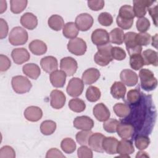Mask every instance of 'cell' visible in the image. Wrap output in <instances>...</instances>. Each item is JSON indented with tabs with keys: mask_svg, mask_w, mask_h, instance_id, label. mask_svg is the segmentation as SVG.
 I'll use <instances>...</instances> for the list:
<instances>
[{
	"mask_svg": "<svg viewBox=\"0 0 158 158\" xmlns=\"http://www.w3.org/2000/svg\"><path fill=\"white\" fill-rule=\"evenodd\" d=\"M98 52L94 57V62L100 66L107 65L112 60L111 51L112 46L110 43L97 46Z\"/></svg>",
	"mask_w": 158,
	"mask_h": 158,
	"instance_id": "obj_1",
	"label": "cell"
},
{
	"mask_svg": "<svg viewBox=\"0 0 158 158\" xmlns=\"http://www.w3.org/2000/svg\"><path fill=\"white\" fill-rule=\"evenodd\" d=\"M139 77L142 89L146 91L154 90L157 85V80L152 71L148 69H142L139 70Z\"/></svg>",
	"mask_w": 158,
	"mask_h": 158,
	"instance_id": "obj_2",
	"label": "cell"
},
{
	"mask_svg": "<svg viewBox=\"0 0 158 158\" xmlns=\"http://www.w3.org/2000/svg\"><path fill=\"white\" fill-rule=\"evenodd\" d=\"M28 38L27 31L20 27L13 28L9 35V41L13 46H20L25 44Z\"/></svg>",
	"mask_w": 158,
	"mask_h": 158,
	"instance_id": "obj_3",
	"label": "cell"
},
{
	"mask_svg": "<svg viewBox=\"0 0 158 158\" xmlns=\"http://www.w3.org/2000/svg\"><path fill=\"white\" fill-rule=\"evenodd\" d=\"M14 91L18 94H23L30 91L32 87L31 81L25 77L17 75L13 77L11 81Z\"/></svg>",
	"mask_w": 158,
	"mask_h": 158,
	"instance_id": "obj_4",
	"label": "cell"
},
{
	"mask_svg": "<svg viewBox=\"0 0 158 158\" xmlns=\"http://www.w3.org/2000/svg\"><path fill=\"white\" fill-rule=\"evenodd\" d=\"M136 34L135 32L128 31L124 35L123 42L130 56L133 54L141 53L142 51V46H139L136 40Z\"/></svg>",
	"mask_w": 158,
	"mask_h": 158,
	"instance_id": "obj_5",
	"label": "cell"
},
{
	"mask_svg": "<svg viewBox=\"0 0 158 158\" xmlns=\"http://www.w3.org/2000/svg\"><path fill=\"white\" fill-rule=\"evenodd\" d=\"M67 49L70 52L76 56L83 55L87 49L86 42L81 38H75L69 40Z\"/></svg>",
	"mask_w": 158,
	"mask_h": 158,
	"instance_id": "obj_6",
	"label": "cell"
},
{
	"mask_svg": "<svg viewBox=\"0 0 158 158\" xmlns=\"http://www.w3.org/2000/svg\"><path fill=\"white\" fill-rule=\"evenodd\" d=\"M84 89V83L77 77L72 78L69 81L66 90L70 96L78 97L80 96Z\"/></svg>",
	"mask_w": 158,
	"mask_h": 158,
	"instance_id": "obj_7",
	"label": "cell"
},
{
	"mask_svg": "<svg viewBox=\"0 0 158 158\" xmlns=\"http://www.w3.org/2000/svg\"><path fill=\"white\" fill-rule=\"evenodd\" d=\"M155 1L151 0H134L133 4V12L135 16L138 18H142L146 15L147 10Z\"/></svg>",
	"mask_w": 158,
	"mask_h": 158,
	"instance_id": "obj_8",
	"label": "cell"
},
{
	"mask_svg": "<svg viewBox=\"0 0 158 158\" xmlns=\"http://www.w3.org/2000/svg\"><path fill=\"white\" fill-rule=\"evenodd\" d=\"M60 68L67 76L73 75L78 68L77 62L72 57H65L60 60Z\"/></svg>",
	"mask_w": 158,
	"mask_h": 158,
	"instance_id": "obj_9",
	"label": "cell"
},
{
	"mask_svg": "<svg viewBox=\"0 0 158 158\" xmlns=\"http://www.w3.org/2000/svg\"><path fill=\"white\" fill-rule=\"evenodd\" d=\"M75 23L79 30L86 31L91 28L93 24V18L89 14L82 13L77 16Z\"/></svg>",
	"mask_w": 158,
	"mask_h": 158,
	"instance_id": "obj_10",
	"label": "cell"
},
{
	"mask_svg": "<svg viewBox=\"0 0 158 158\" xmlns=\"http://www.w3.org/2000/svg\"><path fill=\"white\" fill-rule=\"evenodd\" d=\"M135 151V148L131 141L127 139H122L118 141L117 147V153L120 154L118 157H130V154H131Z\"/></svg>",
	"mask_w": 158,
	"mask_h": 158,
	"instance_id": "obj_11",
	"label": "cell"
},
{
	"mask_svg": "<svg viewBox=\"0 0 158 158\" xmlns=\"http://www.w3.org/2000/svg\"><path fill=\"white\" fill-rule=\"evenodd\" d=\"M66 101L64 93L58 89L52 90L50 94V104L56 109H60L64 107Z\"/></svg>",
	"mask_w": 158,
	"mask_h": 158,
	"instance_id": "obj_12",
	"label": "cell"
},
{
	"mask_svg": "<svg viewBox=\"0 0 158 158\" xmlns=\"http://www.w3.org/2000/svg\"><path fill=\"white\" fill-rule=\"evenodd\" d=\"M91 41L97 46L107 44L109 42V34L104 29H96L91 34Z\"/></svg>",
	"mask_w": 158,
	"mask_h": 158,
	"instance_id": "obj_13",
	"label": "cell"
},
{
	"mask_svg": "<svg viewBox=\"0 0 158 158\" xmlns=\"http://www.w3.org/2000/svg\"><path fill=\"white\" fill-rule=\"evenodd\" d=\"M106 136L101 133H92L89 136L88 141V144L89 145V147L93 151L98 152H104L102 146V143L103 139Z\"/></svg>",
	"mask_w": 158,
	"mask_h": 158,
	"instance_id": "obj_14",
	"label": "cell"
},
{
	"mask_svg": "<svg viewBox=\"0 0 158 158\" xmlns=\"http://www.w3.org/2000/svg\"><path fill=\"white\" fill-rule=\"evenodd\" d=\"M122 82L128 86H133L136 85L138 81V75L131 70L124 69L120 75Z\"/></svg>",
	"mask_w": 158,
	"mask_h": 158,
	"instance_id": "obj_15",
	"label": "cell"
},
{
	"mask_svg": "<svg viewBox=\"0 0 158 158\" xmlns=\"http://www.w3.org/2000/svg\"><path fill=\"white\" fill-rule=\"evenodd\" d=\"M73 126L78 130H91L94 127V121L86 115L78 116L74 119Z\"/></svg>",
	"mask_w": 158,
	"mask_h": 158,
	"instance_id": "obj_16",
	"label": "cell"
},
{
	"mask_svg": "<svg viewBox=\"0 0 158 158\" xmlns=\"http://www.w3.org/2000/svg\"><path fill=\"white\" fill-rule=\"evenodd\" d=\"M116 131L122 139H128L133 136L135 131V127L130 123L122 122L118 123Z\"/></svg>",
	"mask_w": 158,
	"mask_h": 158,
	"instance_id": "obj_17",
	"label": "cell"
},
{
	"mask_svg": "<svg viewBox=\"0 0 158 158\" xmlns=\"http://www.w3.org/2000/svg\"><path fill=\"white\" fill-rule=\"evenodd\" d=\"M11 56L14 63L18 65L22 64L30 58L28 51L23 48L14 49L11 52Z\"/></svg>",
	"mask_w": 158,
	"mask_h": 158,
	"instance_id": "obj_18",
	"label": "cell"
},
{
	"mask_svg": "<svg viewBox=\"0 0 158 158\" xmlns=\"http://www.w3.org/2000/svg\"><path fill=\"white\" fill-rule=\"evenodd\" d=\"M93 112L95 118L99 122H105L110 116V112L109 109L102 102L95 105Z\"/></svg>",
	"mask_w": 158,
	"mask_h": 158,
	"instance_id": "obj_19",
	"label": "cell"
},
{
	"mask_svg": "<svg viewBox=\"0 0 158 158\" xmlns=\"http://www.w3.org/2000/svg\"><path fill=\"white\" fill-rule=\"evenodd\" d=\"M41 68L47 73H51L58 68V62L54 56H46L43 57L40 61Z\"/></svg>",
	"mask_w": 158,
	"mask_h": 158,
	"instance_id": "obj_20",
	"label": "cell"
},
{
	"mask_svg": "<svg viewBox=\"0 0 158 158\" xmlns=\"http://www.w3.org/2000/svg\"><path fill=\"white\" fill-rule=\"evenodd\" d=\"M67 75L62 70H56L50 73L49 80L52 85L56 88H62L64 86Z\"/></svg>",
	"mask_w": 158,
	"mask_h": 158,
	"instance_id": "obj_21",
	"label": "cell"
},
{
	"mask_svg": "<svg viewBox=\"0 0 158 158\" xmlns=\"http://www.w3.org/2000/svg\"><path fill=\"white\" fill-rule=\"evenodd\" d=\"M20 23L25 28L32 30L37 27L38 19L33 14L26 12L21 16Z\"/></svg>",
	"mask_w": 158,
	"mask_h": 158,
	"instance_id": "obj_22",
	"label": "cell"
},
{
	"mask_svg": "<svg viewBox=\"0 0 158 158\" xmlns=\"http://www.w3.org/2000/svg\"><path fill=\"white\" fill-rule=\"evenodd\" d=\"M43 116L42 110L37 106H29L24 111L25 118L30 122H37Z\"/></svg>",
	"mask_w": 158,
	"mask_h": 158,
	"instance_id": "obj_23",
	"label": "cell"
},
{
	"mask_svg": "<svg viewBox=\"0 0 158 158\" xmlns=\"http://www.w3.org/2000/svg\"><path fill=\"white\" fill-rule=\"evenodd\" d=\"M100 75V72L97 69H88L82 74V81L85 85L93 84L99 79Z\"/></svg>",
	"mask_w": 158,
	"mask_h": 158,
	"instance_id": "obj_24",
	"label": "cell"
},
{
	"mask_svg": "<svg viewBox=\"0 0 158 158\" xmlns=\"http://www.w3.org/2000/svg\"><path fill=\"white\" fill-rule=\"evenodd\" d=\"M118 141L112 136L105 137L103 139L102 146L104 151L109 154H115L117 153V147Z\"/></svg>",
	"mask_w": 158,
	"mask_h": 158,
	"instance_id": "obj_25",
	"label": "cell"
},
{
	"mask_svg": "<svg viewBox=\"0 0 158 158\" xmlns=\"http://www.w3.org/2000/svg\"><path fill=\"white\" fill-rule=\"evenodd\" d=\"M22 71L25 75L33 80H36L41 73L40 67L34 63L25 64L22 67Z\"/></svg>",
	"mask_w": 158,
	"mask_h": 158,
	"instance_id": "obj_26",
	"label": "cell"
},
{
	"mask_svg": "<svg viewBox=\"0 0 158 158\" xmlns=\"http://www.w3.org/2000/svg\"><path fill=\"white\" fill-rule=\"evenodd\" d=\"M30 51L36 56H41L47 51V46L44 42L40 40L32 41L28 45Z\"/></svg>",
	"mask_w": 158,
	"mask_h": 158,
	"instance_id": "obj_27",
	"label": "cell"
},
{
	"mask_svg": "<svg viewBox=\"0 0 158 158\" xmlns=\"http://www.w3.org/2000/svg\"><path fill=\"white\" fill-rule=\"evenodd\" d=\"M127 88L125 85L120 81H115L110 88V94L117 99L124 98Z\"/></svg>",
	"mask_w": 158,
	"mask_h": 158,
	"instance_id": "obj_28",
	"label": "cell"
},
{
	"mask_svg": "<svg viewBox=\"0 0 158 158\" xmlns=\"http://www.w3.org/2000/svg\"><path fill=\"white\" fill-rule=\"evenodd\" d=\"M135 17L133 7L130 5H123L120 8L117 18L125 21H132Z\"/></svg>",
	"mask_w": 158,
	"mask_h": 158,
	"instance_id": "obj_29",
	"label": "cell"
},
{
	"mask_svg": "<svg viewBox=\"0 0 158 158\" xmlns=\"http://www.w3.org/2000/svg\"><path fill=\"white\" fill-rule=\"evenodd\" d=\"M144 65H152L157 66V52L152 49H148L144 51L142 53Z\"/></svg>",
	"mask_w": 158,
	"mask_h": 158,
	"instance_id": "obj_30",
	"label": "cell"
},
{
	"mask_svg": "<svg viewBox=\"0 0 158 158\" xmlns=\"http://www.w3.org/2000/svg\"><path fill=\"white\" fill-rule=\"evenodd\" d=\"M78 32L79 30L74 22H67L63 27L62 33L67 38L73 39L76 38L78 34Z\"/></svg>",
	"mask_w": 158,
	"mask_h": 158,
	"instance_id": "obj_31",
	"label": "cell"
},
{
	"mask_svg": "<svg viewBox=\"0 0 158 158\" xmlns=\"http://www.w3.org/2000/svg\"><path fill=\"white\" fill-rule=\"evenodd\" d=\"M48 23L49 27L54 31L60 30L65 25L63 18L57 14L52 15L49 18Z\"/></svg>",
	"mask_w": 158,
	"mask_h": 158,
	"instance_id": "obj_32",
	"label": "cell"
},
{
	"mask_svg": "<svg viewBox=\"0 0 158 158\" xmlns=\"http://www.w3.org/2000/svg\"><path fill=\"white\" fill-rule=\"evenodd\" d=\"M124 32L119 28H115L109 33V41L116 44H122L124 40Z\"/></svg>",
	"mask_w": 158,
	"mask_h": 158,
	"instance_id": "obj_33",
	"label": "cell"
},
{
	"mask_svg": "<svg viewBox=\"0 0 158 158\" xmlns=\"http://www.w3.org/2000/svg\"><path fill=\"white\" fill-rule=\"evenodd\" d=\"M113 110L116 115L120 118L128 117L130 113V107L125 103H117L113 107Z\"/></svg>",
	"mask_w": 158,
	"mask_h": 158,
	"instance_id": "obj_34",
	"label": "cell"
},
{
	"mask_svg": "<svg viewBox=\"0 0 158 158\" xmlns=\"http://www.w3.org/2000/svg\"><path fill=\"white\" fill-rule=\"evenodd\" d=\"M130 65L132 69L138 70L144 65L143 58L141 53L133 54L130 56Z\"/></svg>",
	"mask_w": 158,
	"mask_h": 158,
	"instance_id": "obj_35",
	"label": "cell"
},
{
	"mask_svg": "<svg viewBox=\"0 0 158 158\" xmlns=\"http://www.w3.org/2000/svg\"><path fill=\"white\" fill-rule=\"evenodd\" d=\"M101 91L94 86H89L86 91V98L89 102H94L98 101L101 98Z\"/></svg>",
	"mask_w": 158,
	"mask_h": 158,
	"instance_id": "obj_36",
	"label": "cell"
},
{
	"mask_svg": "<svg viewBox=\"0 0 158 158\" xmlns=\"http://www.w3.org/2000/svg\"><path fill=\"white\" fill-rule=\"evenodd\" d=\"M56 129V123L52 120H44L40 125V131L44 135H52Z\"/></svg>",
	"mask_w": 158,
	"mask_h": 158,
	"instance_id": "obj_37",
	"label": "cell"
},
{
	"mask_svg": "<svg viewBox=\"0 0 158 158\" xmlns=\"http://www.w3.org/2000/svg\"><path fill=\"white\" fill-rule=\"evenodd\" d=\"M69 107L71 110L75 112H81L85 110L86 104L83 100L79 98H73L69 101Z\"/></svg>",
	"mask_w": 158,
	"mask_h": 158,
	"instance_id": "obj_38",
	"label": "cell"
},
{
	"mask_svg": "<svg viewBox=\"0 0 158 158\" xmlns=\"http://www.w3.org/2000/svg\"><path fill=\"white\" fill-rule=\"evenodd\" d=\"M60 147L65 153L71 154L75 151L77 146L73 139L70 138H66L61 141Z\"/></svg>",
	"mask_w": 158,
	"mask_h": 158,
	"instance_id": "obj_39",
	"label": "cell"
},
{
	"mask_svg": "<svg viewBox=\"0 0 158 158\" xmlns=\"http://www.w3.org/2000/svg\"><path fill=\"white\" fill-rule=\"evenodd\" d=\"M10 10L14 14H20L27 7L28 1L27 0H11Z\"/></svg>",
	"mask_w": 158,
	"mask_h": 158,
	"instance_id": "obj_40",
	"label": "cell"
},
{
	"mask_svg": "<svg viewBox=\"0 0 158 158\" xmlns=\"http://www.w3.org/2000/svg\"><path fill=\"white\" fill-rule=\"evenodd\" d=\"M135 144L136 148L143 151L146 149L150 144V139L148 136L144 135H138L135 138Z\"/></svg>",
	"mask_w": 158,
	"mask_h": 158,
	"instance_id": "obj_41",
	"label": "cell"
},
{
	"mask_svg": "<svg viewBox=\"0 0 158 158\" xmlns=\"http://www.w3.org/2000/svg\"><path fill=\"white\" fill-rule=\"evenodd\" d=\"M93 133L91 130H82L76 135V140L77 143L81 146H86L89 136Z\"/></svg>",
	"mask_w": 158,
	"mask_h": 158,
	"instance_id": "obj_42",
	"label": "cell"
},
{
	"mask_svg": "<svg viewBox=\"0 0 158 158\" xmlns=\"http://www.w3.org/2000/svg\"><path fill=\"white\" fill-rule=\"evenodd\" d=\"M120 122L114 118H109L103 123V128L105 131L108 133H115L117 130V127Z\"/></svg>",
	"mask_w": 158,
	"mask_h": 158,
	"instance_id": "obj_43",
	"label": "cell"
},
{
	"mask_svg": "<svg viewBox=\"0 0 158 158\" xmlns=\"http://www.w3.org/2000/svg\"><path fill=\"white\" fill-rule=\"evenodd\" d=\"M141 98V96L140 92L137 89H130L127 93V101L130 104L132 105L138 103L140 101Z\"/></svg>",
	"mask_w": 158,
	"mask_h": 158,
	"instance_id": "obj_44",
	"label": "cell"
},
{
	"mask_svg": "<svg viewBox=\"0 0 158 158\" xmlns=\"http://www.w3.org/2000/svg\"><path fill=\"white\" fill-rule=\"evenodd\" d=\"M98 20L101 25L105 27L110 26L113 22L112 16L110 14L106 12L101 13L98 17Z\"/></svg>",
	"mask_w": 158,
	"mask_h": 158,
	"instance_id": "obj_45",
	"label": "cell"
},
{
	"mask_svg": "<svg viewBox=\"0 0 158 158\" xmlns=\"http://www.w3.org/2000/svg\"><path fill=\"white\" fill-rule=\"evenodd\" d=\"M136 40L137 43L142 46H147L151 43V36L150 34L148 33H139L136 34Z\"/></svg>",
	"mask_w": 158,
	"mask_h": 158,
	"instance_id": "obj_46",
	"label": "cell"
},
{
	"mask_svg": "<svg viewBox=\"0 0 158 158\" xmlns=\"http://www.w3.org/2000/svg\"><path fill=\"white\" fill-rule=\"evenodd\" d=\"M137 30L140 31V33H144L150 27V22L146 17L139 18L136 23Z\"/></svg>",
	"mask_w": 158,
	"mask_h": 158,
	"instance_id": "obj_47",
	"label": "cell"
},
{
	"mask_svg": "<svg viewBox=\"0 0 158 158\" xmlns=\"http://www.w3.org/2000/svg\"><path fill=\"white\" fill-rule=\"evenodd\" d=\"M111 55L112 59L116 60H122L126 57L125 51L122 48L117 46L112 47Z\"/></svg>",
	"mask_w": 158,
	"mask_h": 158,
	"instance_id": "obj_48",
	"label": "cell"
},
{
	"mask_svg": "<svg viewBox=\"0 0 158 158\" xmlns=\"http://www.w3.org/2000/svg\"><path fill=\"white\" fill-rule=\"evenodd\" d=\"M15 152L10 146H4L0 149V158H14Z\"/></svg>",
	"mask_w": 158,
	"mask_h": 158,
	"instance_id": "obj_49",
	"label": "cell"
},
{
	"mask_svg": "<svg viewBox=\"0 0 158 158\" xmlns=\"http://www.w3.org/2000/svg\"><path fill=\"white\" fill-rule=\"evenodd\" d=\"M78 157L80 158H92L93 152L92 149L86 146H81L77 151Z\"/></svg>",
	"mask_w": 158,
	"mask_h": 158,
	"instance_id": "obj_50",
	"label": "cell"
},
{
	"mask_svg": "<svg viewBox=\"0 0 158 158\" xmlns=\"http://www.w3.org/2000/svg\"><path fill=\"white\" fill-rule=\"evenodd\" d=\"M88 6L92 10L98 11L104 6V1L102 0H92L88 1Z\"/></svg>",
	"mask_w": 158,
	"mask_h": 158,
	"instance_id": "obj_51",
	"label": "cell"
},
{
	"mask_svg": "<svg viewBox=\"0 0 158 158\" xmlns=\"http://www.w3.org/2000/svg\"><path fill=\"white\" fill-rule=\"evenodd\" d=\"M11 65V62L9 57L5 55H0V70L5 72L7 70Z\"/></svg>",
	"mask_w": 158,
	"mask_h": 158,
	"instance_id": "obj_52",
	"label": "cell"
},
{
	"mask_svg": "<svg viewBox=\"0 0 158 158\" xmlns=\"http://www.w3.org/2000/svg\"><path fill=\"white\" fill-rule=\"evenodd\" d=\"M0 38L3 39L6 38L7 35L9 27L6 21L2 18L0 19Z\"/></svg>",
	"mask_w": 158,
	"mask_h": 158,
	"instance_id": "obj_53",
	"label": "cell"
},
{
	"mask_svg": "<svg viewBox=\"0 0 158 158\" xmlns=\"http://www.w3.org/2000/svg\"><path fill=\"white\" fill-rule=\"evenodd\" d=\"M46 157H65V156L59 149L56 148H51L48 151Z\"/></svg>",
	"mask_w": 158,
	"mask_h": 158,
	"instance_id": "obj_54",
	"label": "cell"
},
{
	"mask_svg": "<svg viewBox=\"0 0 158 158\" xmlns=\"http://www.w3.org/2000/svg\"><path fill=\"white\" fill-rule=\"evenodd\" d=\"M151 17L152 19L154 25L157 26V6H155L152 7H149L148 9Z\"/></svg>",
	"mask_w": 158,
	"mask_h": 158,
	"instance_id": "obj_55",
	"label": "cell"
},
{
	"mask_svg": "<svg viewBox=\"0 0 158 158\" xmlns=\"http://www.w3.org/2000/svg\"><path fill=\"white\" fill-rule=\"evenodd\" d=\"M6 9H7L6 1L1 0L0 1V13L2 14L4 11H6Z\"/></svg>",
	"mask_w": 158,
	"mask_h": 158,
	"instance_id": "obj_56",
	"label": "cell"
},
{
	"mask_svg": "<svg viewBox=\"0 0 158 158\" xmlns=\"http://www.w3.org/2000/svg\"><path fill=\"white\" fill-rule=\"evenodd\" d=\"M149 157V156L147 154V152H144V151H139L137 153L136 157Z\"/></svg>",
	"mask_w": 158,
	"mask_h": 158,
	"instance_id": "obj_57",
	"label": "cell"
},
{
	"mask_svg": "<svg viewBox=\"0 0 158 158\" xmlns=\"http://www.w3.org/2000/svg\"><path fill=\"white\" fill-rule=\"evenodd\" d=\"M157 35L152 37V46H154L156 48H157Z\"/></svg>",
	"mask_w": 158,
	"mask_h": 158,
	"instance_id": "obj_58",
	"label": "cell"
}]
</instances>
